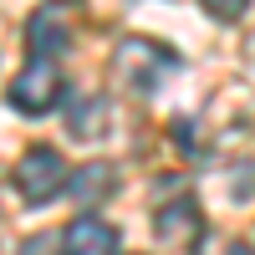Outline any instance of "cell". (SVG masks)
<instances>
[{
  "label": "cell",
  "mask_w": 255,
  "mask_h": 255,
  "mask_svg": "<svg viewBox=\"0 0 255 255\" xmlns=\"http://www.w3.org/2000/svg\"><path fill=\"white\" fill-rule=\"evenodd\" d=\"M113 245H118V230L97 215H82L61 230V250L67 255H113Z\"/></svg>",
  "instance_id": "3957f363"
},
{
  "label": "cell",
  "mask_w": 255,
  "mask_h": 255,
  "mask_svg": "<svg viewBox=\"0 0 255 255\" xmlns=\"http://www.w3.org/2000/svg\"><path fill=\"white\" fill-rule=\"evenodd\" d=\"M72 41V31H67V20H61V10L56 5H41L31 20H26V46H31V56H61V46Z\"/></svg>",
  "instance_id": "277c9868"
},
{
  "label": "cell",
  "mask_w": 255,
  "mask_h": 255,
  "mask_svg": "<svg viewBox=\"0 0 255 255\" xmlns=\"http://www.w3.org/2000/svg\"><path fill=\"white\" fill-rule=\"evenodd\" d=\"M102 97H82V102H72V133L77 138H97V128H102Z\"/></svg>",
  "instance_id": "52a82bcc"
},
{
  "label": "cell",
  "mask_w": 255,
  "mask_h": 255,
  "mask_svg": "<svg viewBox=\"0 0 255 255\" xmlns=\"http://www.w3.org/2000/svg\"><path fill=\"white\" fill-rule=\"evenodd\" d=\"M10 184L20 189L26 204H46V199L61 194V189H72L67 184V163H61L56 148H31V153H20L15 168H10Z\"/></svg>",
  "instance_id": "6da1fadb"
},
{
  "label": "cell",
  "mask_w": 255,
  "mask_h": 255,
  "mask_svg": "<svg viewBox=\"0 0 255 255\" xmlns=\"http://www.w3.org/2000/svg\"><path fill=\"white\" fill-rule=\"evenodd\" d=\"M204 10L220 15V20H240V15L250 10V0H204Z\"/></svg>",
  "instance_id": "ba28073f"
},
{
  "label": "cell",
  "mask_w": 255,
  "mask_h": 255,
  "mask_svg": "<svg viewBox=\"0 0 255 255\" xmlns=\"http://www.w3.org/2000/svg\"><path fill=\"white\" fill-rule=\"evenodd\" d=\"M108 189H113V168H108V163H87V168L72 179V199L92 204L97 194H108Z\"/></svg>",
  "instance_id": "8992f818"
},
{
  "label": "cell",
  "mask_w": 255,
  "mask_h": 255,
  "mask_svg": "<svg viewBox=\"0 0 255 255\" xmlns=\"http://www.w3.org/2000/svg\"><path fill=\"white\" fill-rule=\"evenodd\" d=\"M61 250V235H36V240H20V255H51Z\"/></svg>",
  "instance_id": "9c48e42d"
},
{
  "label": "cell",
  "mask_w": 255,
  "mask_h": 255,
  "mask_svg": "<svg viewBox=\"0 0 255 255\" xmlns=\"http://www.w3.org/2000/svg\"><path fill=\"white\" fill-rule=\"evenodd\" d=\"M67 92V82H61V72H56V61H46V56H36V61H26L15 77H10V108L15 113H46V108H56V97Z\"/></svg>",
  "instance_id": "7a4b0ae2"
},
{
  "label": "cell",
  "mask_w": 255,
  "mask_h": 255,
  "mask_svg": "<svg viewBox=\"0 0 255 255\" xmlns=\"http://www.w3.org/2000/svg\"><path fill=\"white\" fill-rule=\"evenodd\" d=\"M220 255H255V250H250V245H225Z\"/></svg>",
  "instance_id": "30bf717a"
},
{
  "label": "cell",
  "mask_w": 255,
  "mask_h": 255,
  "mask_svg": "<svg viewBox=\"0 0 255 255\" xmlns=\"http://www.w3.org/2000/svg\"><path fill=\"white\" fill-rule=\"evenodd\" d=\"M199 230H204L199 204L174 199V204H163V209H158V240H163V245H194V240H199Z\"/></svg>",
  "instance_id": "5b68a950"
}]
</instances>
